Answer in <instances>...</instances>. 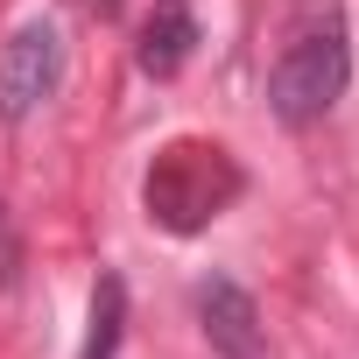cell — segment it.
Listing matches in <instances>:
<instances>
[{"instance_id":"4","label":"cell","mask_w":359,"mask_h":359,"mask_svg":"<svg viewBox=\"0 0 359 359\" xmlns=\"http://www.w3.org/2000/svg\"><path fill=\"white\" fill-rule=\"evenodd\" d=\"M198 317H205V338H212V352H219V359H268L261 310H254V296H247L233 275L198 282Z\"/></svg>"},{"instance_id":"5","label":"cell","mask_w":359,"mask_h":359,"mask_svg":"<svg viewBox=\"0 0 359 359\" xmlns=\"http://www.w3.org/2000/svg\"><path fill=\"white\" fill-rule=\"evenodd\" d=\"M191 50H198V15L184 0H155V15L141 22V43H134V64L148 78H176L191 64Z\"/></svg>"},{"instance_id":"6","label":"cell","mask_w":359,"mask_h":359,"mask_svg":"<svg viewBox=\"0 0 359 359\" xmlns=\"http://www.w3.org/2000/svg\"><path fill=\"white\" fill-rule=\"evenodd\" d=\"M120 324H127V282L120 275H99V289H92V331H85V352L78 359H113L120 352Z\"/></svg>"},{"instance_id":"2","label":"cell","mask_w":359,"mask_h":359,"mask_svg":"<svg viewBox=\"0 0 359 359\" xmlns=\"http://www.w3.org/2000/svg\"><path fill=\"white\" fill-rule=\"evenodd\" d=\"M345 78H352L345 36H338V29H310V36H296V43L275 57V71H268V106H275L282 127H310V120H324V113L345 99Z\"/></svg>"},{"instance_id":"7","label":"cell","mask_w":359,"mask_h":359,"mask_svg":"<svg viewBox=\"0 0 359 359\" xmlns=\"http://www.w3.org/2000/svg\"><path fill=\"white\" fill-rule=\"evenodd\" d=\"M15 268H22V240H15V226H8V212H0V289L15 282Z\"/></svg>"},{"instance_id":"3","label":"cell","mask_w":359,"mask_h":359,"mask_svg":"<svg viewBox=\"0 0 359 359\" xmlns=\"http://www.w3.org/2000/svg\"><path fill=\"white\" fill-rule=\"evenodd\" d=\"M57 85H64V36L50 15H36L0 43V120H29L43 99H57Z\"/></svg>"},{"instance_id":"1","label":"cell","mask_w":359,"mask_h":359,"mask_svg":"<svg viewBox=\"0 0 359 359\" xmlns=\"http://www.w3.org/2000/svg\"><path fill=\"white\" fill-rule=\"evenodd\" d=\"M240 162L219 148V141H198V134H184V141H169V148H155V162H148V176H141V205H148V219L162 226V233H205L233 198H240Z\"/></svg>"},{"instance_id":"8","label":"cell","mask_w":359,"mask_h":359,"mask_svg":"<svg viewBox=\"0 0 359 359\" xmlns=\"http://www.w3.org/2000/svg\"><path fill=\"white\" fill-rule=\"evenodd\" d=\"M85 8H92L99 22H113V15H120V0H85Z\"/></svg>"}]
</instances>
